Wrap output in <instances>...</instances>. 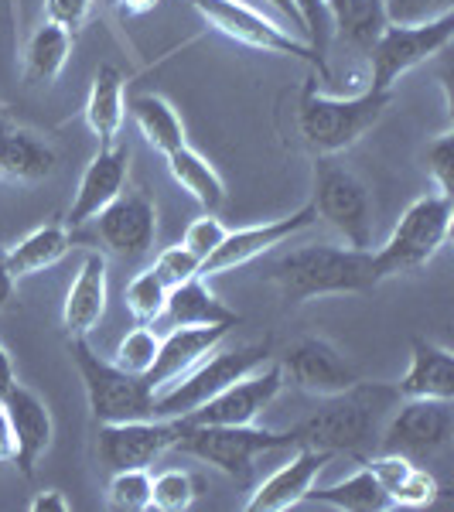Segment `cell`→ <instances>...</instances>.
Instances as JSON below:
<instances>
[{
	"label": "cell",
	"instance_id": "47",
	"mask_svg": "<svg viewBox=\"0 0 454 512\" xmlns=\"http://www.w3.org/2000/svg\"><path fill=\"white\" fill-rule=\"evenodd\" d=\"M14 284H18V280H14V274L7 270L4 250H0V311H4V308H7V301L14 297Z\"/></svg>",
	"mask_w": 454,
	"mask_h": 512
},
{
	"label": "cell",
	"instance_id": "28",
	"mask_svg": "<svg viewBox=\"0 0 454 512\" xmlns=\"http://www.w3.org/2000/svg\"><path fill=\"white\" fill-rule=\"evenodd\" d=\"M328 21H332V35L338 41L366 55L390 24L383 0H328Z\"/></svg>",
	"mask_w": 454,
	"mask_h": 512
},
{
	"label": "cell",
	"instance_id": "44",
	"mask_svg": "<svg viewBox=\"0 0 454 512\" xmlns=\"http://www.w3.org/2000/svg\"><path fill=\"white\" fill-rule=\"evenodd\" d=\"M263 4H270L280 14V18L291 21V35H297V38L304 41V24H301V14H297L294 0H263Z\"/></svg>",
	"mask_w": 454,
	"mask_h": 512
},
{
	"label": "cell",
	"instance_id": "43",
	"mask_svg": "<svg viewBox=\"0 0 454 512\" xmlns=\"http://www.w3.org/2000/svg\"><path fill=\"white\" fill-rule=\"evenodd\" d=\"M31 512H69L72 509V502L65 499V492L59 489H45V492H38L35 499H31Z\"/></svg>",
	"mask_w": 454,
	"mask_h": 512
},
{
	"label": "cell",
	"instance_id": "37",
	"mask_svg": "<svg viewBox=\"0 0 454 512\" xmlns=\"http://www.w3.org/2000/svg\"><path fill=\"white\" fill-rule=\"evenodd\" d=\"M151 270L164 280V287L171 291V287L185 284V280L202 277V260H198V256L181 243V246H168V250H161Z\"/></svg>",
	"mask_w": 454,
	"mask_h": 512
},
{
	"label": "cell",
	"instance_id": "40",
	"mask_svg": "<svg viewBox=\"0 0 454 512\" xmlns=\"http://www.w3.org/2000/svg\"><path fill=\"white\" fill-rule=\"evenodd\" d=\"M297 14L304 24V41L315 48L318 55H325L328 38H332V21H328V0H294Z\"/></svg>",
	"mask_w": 454,
	"mask_h": 512
},
{
	"label": "cell",
	"instance_id": "4",
	"mask_svg": "<svg viewBox=\"0 0 454 512\" xmlns=\"http://www.w3.org/2000/svg\"><path fill=\"white\" fill-rule=\"evenodd\" d=\"M451 219H454L451 195L431 192V195H420L417 202H410V209L400 216L390 239L373 253L379 277L386 280L427 267L437 256V250L448 243Z\"/></svg>",
	"mask_w": 454,
	"mask_h": 512
},
{
	"label": "cell",
	"instance_id": "34",
	"mask_svg": "<svg viewBox=\"0 0 454 512\" xmlns=\"http://www.w3.org/2000/svg\"><path fill=\"white\" fill-rule=\"evenodd\" d=\"M202 495V478L192 472H181V468H171V472H161L151 482V509L158 512H181Z\"/></svg>",
	"mask_w": 454,
	"mask_h": 512
},
{
	"label": "cell",
	"instance_id": "32",
	"mask_svg": "<svg viewBox=\"0 0 454 512\" xmlns=\"http://www.w3.org/2000/svg\"><path fill=\"white\" fill-rule=\"evenodd\" d=\"M304 502H315V506H332V509H349V512H383L393 509L390 495L383 492V485L376 482V475L369 468H359L356 475H349L345 482L328 485V489H315L304 495Z\"/></svg>",
	"mask_w": 454,
	"mask_h": 512
},
{
	"label": "cell",
	"instance_id": "1",
	"mask_svg": "<svg viewBox=\"0 0 454 512\" xmlns=\"http://www.w3.org/2000/svg\"><path fill=\"white\" fill-rule=\"evenodd\" d=\"M321 407L291 427L297 448H318L332 454H362L379 444L386 420L400 403L390 383H352L349 390L321 396Z\"/></svg>",
	"mask_w": 454,
	"mask_h": 512
},
{
	"label": "cell",
	"instance_id": "10",
	"mask_svg": "<svg viewBox=\"0 0 454 512\" xmlns=\"http://www.w3.org/2000/svg\"><path fill=\"white\" fill-rule=\"evenodd\" d=\"M454 14L424 21V24H386L376 45L369 48V89L393 93L400 76L417 69L420 62L441 55L451 45Z\"/></svg>",
	"mask_w": 454,
	"mask_h": 512
},
{
	"label": "cell",
	"instance_id": "8",
	"mask_svg": "<svg viewBox=\"0 0 454 512\" xmlns=\"http://www.w3.org/2000/svg\"><path fill=\"white\" fill-rule=\"evenodd\" d=\"M178 451L192 454V458L205 461V465L219 468L222 475L236 478V482H246L253 472V461L260 454L270 451H284V448H297L291 431H260L253 424L243 427H219V424H188L181 431Z\"/></svg>",
	"mask_w": 454,
	"mask_h": 512
},
{
	"label": "cell",
	"instance_id": "15",
	"mask_svg": "<svg viewBox=\"0 0 454 512\" xmlns=\"http://www.w3.org/2000/svg\"><path fill=\"white\" fill-rule=\"evenodd\" d=\"M277 366L284 373V383H291L311 396L342 393L359 379L356 366L325 338H301V342L284 352V359Z\"/></svg>",
	"mask_w": 454,
	"mask_h": 512
},
{
	"label": "cell",
	"instance_id": "11",
	"mask_svg": "<svg viewBox=\"0 0 454 512\" xmlns=\"http://www.w3.org/2000/svg\"><path fill=\"white\" fill-rule=\"evenodd\" d=\"M454 441V410L451 400H431V396H414L400 400L379 434L376 451L403 454V458L427 465L437 454H444Z\"/></svg>",
	"mask_w": 454,
	"mask_h": 512
},
{
	"label": "cell",
	"instance_id": "27",
	"mask_svg": "<svg viewBox=\"0 0 454 512\" xmlns=\"http://www.w3.org/2000/svg\"><path fill=\"white\" fill-rule=\"evenodd\" d=\"M72 250V233L65 222H48V226L31 229L21 243H14L11 250H4V263L7 270L18 277H35L41 270L55 267V263L65 260V253Z\"/></svg>",
	"mask_w": 454,
	"mask_h": 512
},
{
	"label": "cell",
	"instance_id": "42",
	"mask_svg": "<svg viewBox=\"0 0 454 512\" xmlns=\"http://www.w3.org/2000/svg\"><path fill=\"white\" fill-rule=\"evenodd\" d=\"M226 233H229V229L209 212V216L195 219L192 226L185 229V246L198 256V260H205V256L216 253V246L222 243V239H226Z\"/></svg>",
	"mask_w": 454,
	"mask_h": 512
},
{
	"label": "cell",
	"instance_id": "45",
	"mask_svg": "<svg viewBox=\"0 0 454 512\" xmlns=\"http://www.w3.org/2000/svg\"><path fill=\"white\" fill-rule=\"evenodd\" d=\"M14 461V437H11V420H7V410L0 403V465H11Z\"/></svg>",
	"mask_w": 454,
	"mask_h": 512
},
{
	"label": "cell",
	"instance_id": "7",
	"mask_svg": "<svg viewBox=\"0 0 454 512\" xmlns=\"http://www.w3.org/2000/svg\"><path fill=\"white\" fill-rule=\"evenodd\" d=\"M315 219L342 236L345 246L369 250L373 246V198L362 178L335 158L315 161V192H311Z\"/></svg>",
	"mask_w": 454,
	"mask_h": 512
},
{
	"label": "cell",
	"instance_id": "30",
	"mask_svg": "<svg viewBox=\"0 0 454 512\" xmlns=\"http://www.w3.org/2000/svg\"><path fill=\"white\" fill-rule=\"evenodd\" d=\"M130 113H134V123L140 130V137L154 147L158 154L168 158L171 151H178L185 140V123H181L178 110L158 93H140L130 99Z\"/></svg>",
	"mask_w": 454,
	"mask_h": 512
},
{
	"label": "cell",
	"instance_id": "36",
	"mask_svg": "<svg viewBox=\"0 0 454 512\" xmlns=\"http://www.w3.org/2000/svg\"><path fill=\"white\" fill-rule=\"evenodd\" d=\"M158 349H161V338L154 335L147 325H137L134 332H127L120 338L113 362H117L120 369H127V373L144 376L147 369L154 366V359H158Z\"/></svg>",
	"mask_w": 454,
	"mask_h": 512
},
{
	"label": "cell",
	"instance_id": "20",
	"mask_svg": "<svg viewBox=\"0 0 454 512\" xmlns=\"http://www.w3.org/2000/svg\"><path fill=\"white\" fill-rule=\"evenodd\" d=\"M229 335V328L222 325H198V328H171V335L161 342L158 359L147 369L144 379L147 386L158 396L164 386H171L175 379H181L195 362H202L209 352L219 349V342Z\"/></svg>",
	"mask_w": 454,
	"mask_h": 512
},
{
	"label": "cell",
	"instance_id": "39",
	"mask_svg": "<svg viewBox=\"0 0 454 512\" xmlns=\"http://www.w3.org/2000/svg\"><path fill=\"white\" fill-rule=\"evenodd\" d=\"M390 24H424L451 14L454 0H383Z\"/></svg>",
	"mask_w": 454,
	"mask_h": 512
},
{
	"label": "cell",
	"instance_id": "25",
	"mask_svg": "<svg viewBox=\"0 0 454 512\" xmlns=\"http://www.w3.org/2000/svg\"><path fill=\"white\" fill-rule=\"evenodd\" d=\"M55 158L52 144H45L35 130H24L7 123L4 134H0V178L7 181H45L55 171Z\"/></svg>",
	"mask_w": 454,
	"mask_h": 512
},
{
	"label": "cell",
	"instance_id": "3",
	"mask_svg": "<svg viewBox=\"0 0 454 512\" xmlns=\"http://www.w3.org/2000/svg\"><path fill=\"white\" fill-rule=\"evenodd\" d=\"M393 93H376V89H362L356 96H325L318 93L315 82H308L297 106V127L301 137L318 158H335V154L349 151L359 144L369 130L383 120L386 106H390Z\"/></svg>",
	"mask_w": 454,
	"mask_h": 512
},
{
	"label": "cell",
	"instance_id": "31",
	"mask_svg": "<svg viewBox=\"0 0 454 512\" xmlns=\"http://www.w3.org/2000/svg\"><path fill=\"white\" fill-rule=\"evenodd\" d=\"M168 171L205 212H216L219 205L226 202V181H222L219 171L212 168V164L205 161L195 147L181 144L178 151H171L168 154Z\"/></svg>",
	"mask_w": 454,
	"mask_h": 512
},
{
	"label": "cell",
	"instance_id": "22",
	"mask_svg": "<svg viewBox=\"0 0 454 512\" xmlns=\"http://www.w3.org/2000/svg\"><path fill=\"white\" fill-rule=\"evenodd\" d=\"M366 468L376 475V482L383 485V492L390 495L393 509H424L437 499V478L427 472L424 465L403 458V454H386L376 451L366 461Z\"/></svg>",
	"mask_w": 454,
	"mask_h": 512
},
{
	"label": "cell",
	"instance_id": "48",
	"mask_svg": "<svg viewBox=\"0 0 454 512\" xmlns=\"http://www.w3.org/2000/svg\"><path fill=\"white\" fill-rule=\"evenodd\" d=\"M158 4H161V0H120V7L127 14H147V11H154Z\"/></svg>",
	"mask_w": 454,
	"mask_h": 512
},
{
	"label": "cell",
	"instance_id": "9",
	"mask_svg": "<svg viewBox=\"0 0 454 512\" xmlns=\"http://www.w3.org/2000/svg\"><path fill=\"white\" fill-rule=\"evenodd\" d=\"M267 342L263 345H239L233 352H209L202 362H195L185 376L175 379L171 386L154 396V417H188L195 414L202 403L219 396L236 379L250 376L267 362Z\"/></svg>",
	"mask_w": 454,
	"mask_h": 512
},
{
	"label": "cell",
	"instance_id": "19",
	"mask_svg": "<svg viewBox=\"0 0 454 512\" xmlns=\"http://www.w3.org/2000/svg\"><path fill=\"white\" fill-rule=\"evenodd\" d=\"M332 451H318V448H297V454L287 465H280L274 475L263 485H257V492L250 495L246 509L250 512H284L304 502V495L311 492V485L318 482V475L325 472V465L332 461Z\"/></svg>",
	"mask_w": 454,
	"mask_h": 512
},
{
	"label": "cell",
	"instance_id": "12",
	"mask_svg": "<svg viewBox=\"0 0 454 512\" xmlns=\"http://www.w3.org/2000/svg\"><path fill=\"white\" fill-rule=\"evenodd\" d=\"M185 431V417H144L99 424V461L110 472L123 468H151L161 454H168Z\"/></svg>",
	"mask_w": 454,
	"mask_h": 512
},
{
	"label": "cell",
	"instance_id": "16",
	"mask_svg": "<svg viewBox=\"0 0 454 512\" xmlns=\"http://www.w3.org/2000/svg\"><path fill=\"white\" fill-rule=\"evenodd\" d=\"M311 222H318V219H315V209H311V202H308L284 219H270V222H260V226L233 229V233H226V239L216 246V253L202 260V277H216V274H226V270L246 267L250 260H257V256L270 253L274 246L287 243L294 233L308 229Z\"/></svg>",
	"mask_w": 454,
	"mask_h": 512
},
{
	"label": "cell",
	"instance_id": "23",
	"mask_svg": "<svg viewBox=\"0 0 454 512\" xmlns=\"http://www.w3.org/2000/svg\"><path fill=\"white\" fill-rule=\"evenodd\" d=\"M400 400L431 396V400H454V355L431 338H414V355L403 379L396 383Z\"/></svg>",
	"mask_w": 454,
	"mask_h": 512
},
{
	"label": "cell",
	"instance_id": "33",
	"mask_svg": "<svg viewBox=\"0 0 454 512\" xmlns=\"http://www.w3.org/2000/svg\"><path fill=\"white\" fill-rule=\"evenodd\" d=\"M164 301H168V287H164V280L154 274V270L137 274L127 284V291H123V304H127L130 318H134L137 325H151V321H158L161 311H164Z\"/></svg>",
	"mask_w": 454,
	"mask_h": 512
},
{
	"label": "cell",
	"instance_id": "6",
	"mask_svg": "<svg viewBox=\"0 0 454 512\" xmlns=\"http://www.w3.org/2000/svg\"><path fill=\"white\" fill-rule=\"evenodd\" d=\"M202 21L209 24L212 31H219L222 38L236 41V45H246V48H257L263 55H284V59H301L308 65H315L318 76L328 82V59L318 55L308 41H301L297 35L284 28V24L270 21L267 14L253 11L246 7L243 0H188Z\"/></svg>",
	"mask_w": 454,
	"mask_h": 512
},
{
	"label": "cell",
	"instance_id": "13",
	"mask_svg": "<svg viewBox=\"0 0 454 512\" xmlns=\"http://www.w3.org/2000/svg\"><path fill=\"white\" fill-rule=\"evenodd\" d=\"M93 236L106 253L137 263L151 256L158 243V209L144 192H120L93 219Z\"/></svg>",
	"mask_w": 454,
	"mask_h": 512
},
{
	"label": "cell",
	"instance_id": "41",
	"mask_svg": "<svg viewBox=\"0 0 454 512\" xmlns=\"http://www.w3.org/2000/svg\"><path fill=\"white\" fill-rule=\"evenodd\" d=\"M96 0H45V21L59 24L69 35H79L93 18Z\"/></svg>",
	"mask_w": 454,
	"mask_h": 512
},
{
	"label": "cell",
	"instance_id": "38",
	"mask_svg": "<svg viewBox=\"0 0 454 512\" xmlns=\"http://www.w3.org/2000/svg\"><path fill=\"white\" fill-rule=\"evenodd\" d=\"M424 164H427V175L434 178L437 192L451 195L454 192V134H437L424 151Z\"/></svg>",
	"mask_w": 454,
	"mask_h": 512
},
{
	"label": "cell",
	"instance_id": "29",
	"mask_svg": "<svg viewBox=\"0 0 454 512\" xmlns=\"http://www.w3.org/2000/svg\"><path fill=\"white\" fill-rule=\"evenodd\" d=\"M72 38L76 35H69V31L52 21L35 28V35L28 38V48H24V79L31 86H52L62 76L65 65H69Z\"/></svg>",
	"mask_w": 454,
	"mask_h": 512
},
{
	"label": "cell",
	"instance_id": "35",
	"mask_svg": "<svg viewBox=\"0 0 454 512\" xmlns=\"http://www.w3.org/2000/svg\"><path fill=\"white\" fill-rule=\"evenodd\" d=\"M151 472L147 468H123L110 478V506L120 512H144L151 509Z\"/></svg>",
	"mask_w": 454,
	"mask_h": 512
},
{
	"label": "cell",
	"instance_id": "5",
	"mask_svg": "<svg viewBox=\"0 0 454 512\" xmlns=\"http://www.w3.org/2000/svg\"><path fill=\"white\" fill-rule=\"evenodd\" d=\"M69 352L82 376V386H86L89 410L99 424L154 417V390L144 376L127 373L113 359L96 355L86 338H69Z\"/></svg>",
	"mask_w": 454,
	"mask_h": 512
},
{
	"label": "cell",
	"instance_id": "14",
	"mask_svg": "<svg viewBox=\"0 0 454 512\" xmlns=\"http://www.w3.org/2000/svg\"><path fill=\"white\" fill-rule=\"evenodd\" d=\"M284 390V373L277 362H263L260 369H253L250 376L236 379L233 386H226L219 396H212L209 403L188 414V424H219V427H243L253 424L270 403L277 400V393Z\"/></svg>",
	"mask_w": 454,
	"mask_h": 512
},
{
	"label": "cell",
	"instance_id": "17",
	"mask_svg": "<svg viewBox=\"0 0 454 512\" xmlns=\"http://www.w3.org/2000/svg\"><path fill=\"white\" fill-rule=\"evenodd\" d=\"M7 410V420H11V437H14V461L18 472L24 478L35 475V465L45 458V451L52 448V414H48L45 400L24 383H14L11 390L0 396Z\"/></svg>",
	"mask_w": 454,
	"mask_h": 512
},
{
	"label": "cell",
	"instance_id": "18",
	"mask_svg": "<svg viewBox=\"0 0 454 512\" xmlns=\"http://www.w3.org/2000/svg\"><path fill=\"white\" fill-rule=\"evenodd\" d=\"M127 175H130V147L123 144L99 147L96 158L86 164V171L79 178L76 198H72V209H69V226L93 222L123 192Z\"/></svg>",
	"mask_w": 454,
	"mask_h": 512
},
{
	"label": "cell",
	"instance_id": "21",
	"mask_svg": "<svg viewBox=\"0 0 454 512\" xmlns=\"http://www.w3.org/2000/svg\"><path fill=\"white\" fill-rule=\"evenodd\" d=\"M106 294H110V287H106V256L86 253L62 304V328L69 332V338H89V332L99 325V318L106 315Z\"/></svg>",
	"mask_w": 454,
	"mask_h": 512
},
{
	"label": "cell",
	"instance_id": "2",
	"mask_svg": "<svg viewBox=\"0 0 454 512\" xmlns=\"http://www.w3.org/2000/svg\"><path fill=\"white\" fill-rule=\"evenodd\" d=\"M267 280L277 287L284 301L304 304L315 301V297L369 294L383 277L376 270L373 250L311 243L277 256L267 270Z\"/></svg>",
	"mask_w": 454,
	"mask_h": 512
},
{
	"label": "cell",
	"instance_id": "24",
	"mask_svg": "<svg viewBox=\"0 0 454 512\" xmlns=\"http://www.w3.org/2000/svg\"><path fill=\"white\" fill-rule=\"evenodd\" d=\"M161 318L168 321L171 328H198V325L236 328L239 325L236 311L226 308V304L205 287L202 277H192V280H185V284L171 287Z\"/></svg>",
	"mask_w": 454,
	"mask_h": 512
},
{
	"label": "cell",
	"instance_id": "46",
	"mask_svg": "<svg viewBox=\"0 0 454 512\" xmlns=\"http://www.w3.org/2000/svg\"><path fill=\"white\" fill-rule=\"evenodd\" d=\"M14 383H18V373H14V362H11V355H7L4 345H0V396L11 390Z\"/></svg>",
	"mask_w": 454,
	"mask_h": 512
},
{
	"label": "cell",
	"instance_id": "26",
	"mask_svg": "<svg viewBox=\"0 0 454 512\" xmlns=\"http://www.w3.org/2000/svg\"><path fill=\"white\" fill-rule=\"evenodd\" d=\"M123 113H127V99H123V72L117 65H99L93 86L86 96V123L99 140V147L117 144Z\"/></svg>",
	"mask_w": 454,
	"mask_h": 512
}]
</instances>
